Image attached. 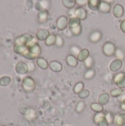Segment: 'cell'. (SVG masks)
Here are the masks:
<instances>
[{"mask_svg":"<svg viewBox=\"0 0 125 126\" xmlns=\"http://www.w3.org/2000/svg\"><path fill=\"white\" fill-rule=\"evenodd\" d=\"M89 94H90V92H89L88 90L83 89L81 92H80V93L78 94V96H79V97L81 98V99H85V98L88 97L89 96Z\"/></svg>","mask_w":125,"mask_h":126,"instance_id":"27","label":"cell"},{"mask_svg":"<svg viewBox=\"0 0 125 126\" xmlns=\"http://www.w3.org/2000/svg\"><path fill=\"white\" fill-rule=\"evenodd\" d=\"M91 109L94 111H97V112H102V110H103V108H102V105L99 104V103H92L91 104Z\"/></svg>","mask_w":125,"mask_h":126,"instance_id":"25","label":"cell"},{"mask_svg":"<svg viewBox=\"0 0 125 126\" xmlns=\"http://www.w3.org/2000/svg\"><path fill=\"white\" fill-rule=\"evenodd\" d=\"M84 89V83L83 82H78L74 87L73 90L75 94H79Z\"/></svg>","mask_w":125,"mask_h":126,"instance_id":"18","label":"cell"},{"mask_svg":"<svg viewBox=\"0 0 125 126\" xmlns=\"http://www.w3.org/2000/svg\"><path fill=\"white\" fill-rule=\"evenodd\" d=\"M49 36V32L46 30H41L37 33V37L39 40H46Z\"/></svg>","mask_w":125,"mask_h":126,"instance_id":"14","label":"cell"},{"mask_svg":"<svg viewBox=\"0 0 125 126\" xmlns=\"http://www.w3.org/2000/svg\"><path fill=\"white\" fill-rule=\"evenodd\" d=\"M64 44V41L63 39V38L60 35H57L56 36V42H55V45L57 47H62Z\"/></svg>","mask_w":125,"mask_h":126,"instance_id":"26","label":"cell"},{"mask_svg":"<svg viewBox=\"0 0 125 126\" xmlns=\"http://www.w3.org/2000/svg\"><path fill=\"white\" fill-rule=\"evenodd\" d=\"M122 66V61L120 59H115L113 60L110 64V69L112 72H117L119 71Z\"/></svg>","mask_w":125,"mask_h":126,"instance_id":"4","label":"cell"},{"mask_svg":"<svg viewBox=\"0 0 125 126\" xmlns=\"http://www.w3.org/2000/svg\"><path fill=\"white\" fill-rule=\"evenodd\" d=\"M99 10L103 13H109L111 10V4L107 3V2H105V1H101V4H100V6H99Z\"/></svg>","mask_w":125,"mask_h":126,"instance_id":"11","label":"cell"},{"mask_svg":"<svg viewBox=\"0 0 125 126\" xmlns=\"http://www.w3.org/2000/svg\"><path fill=\"white\" fill-rule=\"evenodd\" d=\"M102 1H105V2H107V3H108V4H111V3H112V2H113L115 0H102Z\"/></svg>","mask_w":125,"mask_h":126,"instance_id":"37","label":"cell"},{"mask_svg":"<svg viewBox=\"0 0 125 126\" xmlns=\"http://www.w3.org/2000/svg\"><path fill=\"white\" fill-rule=\"evenodd\" d=\"M108 100H109V94L108 93H103L99 97V103L102 106L106 104L108 102Z\"/></svg>","mask_w":125,"mask_h":126,"instance_id":"15","label":"cell"},{"mask_svg":"<svg viewBox=\"0 0 125 126\" xmlns=\"http://www.w3.org/2000/svg\"><path fill=\"white\" fill-rule=\"evenodd\" d=\"M122 109H125V100H124V102H123L122 106Z\"/></svg>","mask_w":125,"mask_h":126,"instance_id":"38","label":"cell"},{"mask_svg":"<svg viewBox=\"0 0 125 126\" xmlns=\"http://www.w3.org/2000/svg\"><path fill=\"white\" fill-rule=\"evenodd\" d=\"M71 30L73 35H79L82 32V27H81V25H80V26H78L75 28L71 29Z\"/></svg>","mask_w":125,"mask_h":126,"instance_id":"30","label":"cell"},{"mask_svg":"<svg viewBox=\"0 0 125 126\" xmlns=\"http://www.w3.org/2000/svg\"><path fill=\"white\" fill-rule=\"evenodd\" d=\"M80 25V19H79L76 16L71 17L69 21V28H71V29L75 28Z\"/></svg>","mask_w":125,"mask_h":126,"instance_id":"13","label":"cell"},{"mask_svg":"<svg viewBox=\"0 0 125 126\" xmlns=\"http://www.w3.org/2000/svg\"><path fill=\"white\" fill-rule=\"evenodd\" d=\"M89 51L87 49H81L80 52L79 53V55H77V60L79 61H82V62H84L90 55H89Z\"/></svg>","mask_w":125,"mask_h":126,"instance_id":"9","label":"cell"},{"mask_svg":"<svg viewBox=\"0 0 125 126\" xmlns=\"http://www.w3.org/2000/svg\"><path fill=\"white\" fill-rule=\"evenodd\" d=\"M68 24H69V21H68L67 17L62 16L58 18V19L57 21V27L60 30H66Z\"/></svg>","mask_w":125,"mask_h":126,"instance_id":"3","label":"cell"},{"mask_svg":"<svg viewBox=\"0 0 125 126\" xmlns=\"http://www.w3.org/2000/svg\"><path fill=\"white\" fill-rule=\"evenodd\" d=\"M101 1V0H89L88 3V7L92 10H97L99 8Z\"/></svg>","mask_w":125,"mask_h":126,"instance_id":"10","label":"cell"},{"mask_svg":"<svg viewBox=\"0 0 125 126\" xmlns=\"http://www.w3.org/2000/svg\"><path fill=\"white\" fill-rule=\"evenodd\" d=\"M49 67L50 69L55 72H61L62 69H63V66L61 64V63L58 62V61H52L49 64Z\"/></svg>","mask_w":125,"mask_h":126,"instance_id":"8","label":"cell"},{"mask_svg":"<svg viewBox=\"0 0 125 126\" xmlns=\"http://www.w3.org/2000/svg\"><path fill=\"white\" fill-rule=\"evenodd\" d=\"M105 119L107 120L108 123H112V122H113V115H112L111 113H108V114H106V116H105Z\"/></svg>","mask_w":125,"mask_h":126,"instance_id":"35","label":"cell"},{"mask_svg":"<svg viewBox=\"0 0 125 126\" xmlns=\"http://www.w3.org/2000/svg\"><path fill=\"white\" fill-rule=\"evenodd\" d=\"M74 14H75V16L77 17L80 20H84L87 17V11L83 7H77L75 10Z\"/></svg>","mask_w":125,"mask_h":126,"instance_id":"5","label":"cell"},{"mask_svg":"<svg viewBox=\"0 0 125 126\" xmlns=\"http://www.w3.org/2000/svg\"><path fill=\"white\" fill-rule=\"evenodd\" d=\"M89 0H75L76 4L77 5H79L80 7H83L85 5H86L88 3Z\"/></svg>","mask_w":125,"mask_h":126,"instance_id":"32","label":"cell"},{"mask_svg":"<svg viewBox=\"0 0 125 126\" xmlns=\"http://www.w3.org/2000/svg\"><path fill=\"white\" fill-rule=\"evenodd\" d=\"M101 38H102V33L99 31L93 32L89 37L90 41L93 43H96V42L99 41Z\"/></svg>","mask_w":125,"mask_h":126,"instance_id":"12","label":"cell"},{"mask_svg":"<svg viewBox=\"0 0 125 126\" xmlns=\"http://www.w3.org/2000/svg\"><path fill=\"white\" fill-rule=\"evenodd\" d=\"M105 117V115L101 113V112H99V114H97L95 117H94V122H96L97 123H98L102 118Z\"/></svg>","mask_w":125,"mask_h":126,"instance_id":"31","label":"cell"},{"mask_svg":"<svg viewBox=\"0 0 125 126\" xmlns=\"http://www.w3.org/2000/svg\"><path fill=\"white\" fill-rule=\"evenodd\" d=\"M55 42H56V36L54 35H49L46 40V44L48 46H52L53 44H55Z\"/></svg>","mask_w":125,"mask_h":126,"instance_id":"20","label":"cell"},{"mask_svg":"<svg viewBox=\"0 0 125 126\" xmlns=\"http://www.w3.org/2000/svg\"><path fill=\"white\" fill-rule=\"evenodd\" d=\"M95 74L96 73H95V70L94 69H88L87 71L84 74V78L86 80H90V79H92L94 77Z\"/></svg>","mask_w":125,"mask_h":126,"instance_id":"16","label":"cell"},{"mask_svg":"<svg viewBox=\"0 0 125 126\" xmlns=\"http://www.w3.org/2000/svg\"><path fill=\"white\" fill-rule=\"evenodd\" d=\"M116 50V48L114 44L112 42H110V41L106 42L102 47V52H103L104 55L106 56H108V57L114 55Z\"/></svg>","mask_w":125,"mask_h":126,"instance_id":"1","label":"cell"},{"mask_svg":"<svg viewBox=\"0 0 125 126\" xmlns=\"http://www.w3.org/2000/svg\"><path fill=\"white\" fill-rule=\"evenodd\" d=\"M116 123L118 126H122L125 123V114H122L117 117L116 119Z\"/></svg>","mask_w":125,"mask_h":126,"instance_id":"22","label":"cell"},{"mask_svg":"<svg viewBox=\"0 0 125 126\" xmlns=\"http://www.w3.org/2000/svg\"><path fill=\"white\" fill-rule=\"evenodd\" d=\"M120 29H121V30H122L123 32H125V20L122 21L121 22V24H120Z\"/></svg>","mask_w":125,"mask_h":126,"instance_id":"36","label":"cell"},{"mask_svg":"<svg viewBox=\"0 0 125 126\" xmlns=\"http://www.w3.org/2000/svg\"><path fill=\"white\" fill-rule=\"evenodd\" d=\"M85 103H84V102H83V101H80V102H79V103H78V104L77 105V107H76V111H77V112L80 113V112H82V111L84 110V109H85Z\"/></svg>","mask_w":125,"mask_h":126,"instance_id":"28","label":"cell"},{"mask_svg":"<svg viewBox=\"0 0 125 126\" xmlns=\"http://www.w3.org/2000/svg\"><path fill=\"white\" fill-rule=\"evenodd\" d=\"M113 81L119 89L125 88V74L124 72H119L115 75Z\"/></svg>","mask_w":125,"mask_h":126,"instance_id":"2","label":"cell"},{"mask_svg":"<svg viewBox=\"0 0 125 126\" xmlns=\"http://www.w3.org/2000/svg\"><path fill=\"white\" fill-rule=\"evenodd\" d=\"M47 16H48V13H47L46 10H43V11H41V12L40 13V14H39V17H40L41 19H46Z\"/></svg>","mask_w":125,"mask_h":126,"instance_id":"33","label":"cell"},{"mask_svg":"<svg viewBox=\"0 0 125 126\" xmlns=\"http://www.w3.org/2000/svg\"><path fill=\"white\" fill-rule=\"evenodd\" d=\"M66 63L69 66L76 67L78 65V60L77 58L73 55H69L66 57Z\"/></svg>","mask_w":125,"mask_h":126,"instance_id":"7","label":"cell"},{"mask_svg":"<svg viewBox=\"0 0 125 126\" xmlns=\"http://www.w3.org/2000/svg\"><path fill=\"white\" fill-rule=\"evenodd\" d=\"M94 59H93V58L91 57V56H89V57L84 61L85 66L87 69H91L92 66H94Z\"/></svg>","mask_w":125,"mask_h":126,"instance_id":"19","label":"cell"},{"mask_svg":"<svg viewBox=\"0 0 125 126\" xmlns=\"http://www.w3.org/2000/svg\"><path fill=\"white\" fill-rule=\"evenodd\" d=\"M63 4L65 7L68 9H71L76 4L75 0H63Z\"/></svg>","mask_w":125,"mask_h":126,"instance_id":"17","label":"cell"},{"mask_svg":"<svg viewBox=\"0 0 125 126\" xmlns=\"http://www.w3.org/2000/svg\"><path fill=\"white\" fill-rule=\"evenodd\" d=\"M115 55L117 58V59H120V60H122L125 58V52L121 49H116V50L115 52Z\"/></svg>","mask_w":125,"mask_h":126,"instance_id":"21","label":"cell"},{"mask_svg":"<svg viewBox=\"0 0 125 126\" xmlns=\"http://www.w3.org/2000/svg\"><path fill=\"white\" fill-rule=\"evenodd\" d=\"M123 93V90L122 89H115L113 90H112L111 92V94L112 97H119Z\"/></svg>","mask_w":125,"mask_h":126,"instance_id":"24","label":"cell"},{"mask_svg":"<svg viewBox=\"0 0 125 126\" xmlns=\"http://www.w3.org/2000/svg\"><path fill=\"white\" fill-rule=\"evenodd\" d=\"M71 55L77 57V55L80 52L81 49L78 47H77V46H72L71 48Z\"/></svg>","mask_w":125,"mask_h":126,"instance_id":"29","label":"cell"},{"mask_svg":"<svg viewBox=\"0 0 125 126\" xmlns=\"http://www.w3.org/2000/svg\"><path fill=\"white\" fill-rule=\"evenodd\" d=\"M99 126H108V121H107V120L104 117V118H102L99 123Z\"/></svg>","mask_w":125,"mask_h":126,"instance_id":"34","label":"cell"},{"mask_svg":"<svg viewBox=\"0 0 125 126\" xmlns=\"http://www.w3.org/2000/svg\"><path fill=\"white\" fill-rule=\"evenodd\" d=\"M113 13L115 17L121 18L124 15V7L122 5L117 4L113 8Z\"/></svg>","mask_w":125,"mask_h":126,"instance_id":"6","label":"cell"},{"mask_svg":"<svg viewBox=\"0 0 125 126\" xmlns=\"http://www.w3.org/2000/svg\"><path fill=\"white\" fill-rule=\"evenodd\" d=\"M38 65L40 66V67H41L43 69H47L48 66H49V64H48L47 61L43 58H39L38 61Z\"/></svg>","mask_w":125,"mask_h":126,"instance_id":"23","label":"cell"}]
</instances>
